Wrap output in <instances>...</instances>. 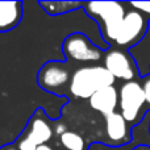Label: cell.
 <instances>
[{"mask_svg": "<svg viewBox=\"0 0 150 150\" xmlns=\"http://www.w3.org/2000/svg\"><path fill=\"white\" fill-rule=\"evenodd\" d=\"M136 150H149V149L146 148V146H138V148L136 149Z\"/></svg>", "mask_w": 150, "mask_h": 150, "instance_id": "cell-18", "label": "cell"}, {"mask_svg": "<svg viewBox=\"0 0 150 150\" xmlns=\"http://www.w3.org/2000/svg\"><path fill=\"white\" fill-rule=\"evenodd\" d=\"M105 69L115 78L130 80L134 76V69L129 57L120 50H112L105 57Z\"/></svg>", "mask_w": 150, "mask_h": 150, "instance_id": "cell-7", "label": "cell"}, {"mask_svg": "<svg viewBox=\"0 0 150 150\" xmlns=\"http://www.w3.org/2000/svg\"><path fill=\"white\" fill-rule=\"evenodd\" d=\"M146 29V21L144 16L138 11H130L125 15L120 28L119 36L116 38V44L125 46V45L134 44L138 38L142 37Z\"/></svg>", "mask_w": 150, "mask_h": 150, "instance_id": "cell-5", "label": "cell"}, {"mask_svg": "<svg viewBox=\"0 0 150 150\" xmlns=\"http://www.w3.org/2000/svg\"><path fill=\"white\" fill-rule=\"evenodd\" d=\"M41 5L49 13H59V12H66L65 8H73V7H76L78 4H74V3H41Z\"/></svg>", "mask_w": 150, "mask_h": 150, "instance_id": "cell-13", "label": "cell"}, {"mask_svg": "<svg viewBox=\"0 0 150 150\" xmlns=\"http://www.w3.org/2000/svg\"><path fill=\"white\" fill-rule=\"evenodd\" d=\"M8 150H16V149H8Z\"/></svg>", "mask_w": 150, "mask_h": 150, "instance_id": "cell-19", "label": "cell"}, {"mask_svg": "<svg viewBox=\"0 0 150 150\" xmlns=\"http://www.w3.org/2000/svg\"><path fill=\"white\" fill-rule=\"evenodd\" d=\"M142 88H144V92H145V99H146V101H148V103L150 104V79H148L145 83H144Z\"/></svg>", "mask_w": 150, "mask_h": 150, "instance_id": "cell-16", "label": "cell"}, {"mask_svg": "<svg viewBox=\"0 0 150 150\" xmlns=\"http://www.w3.org/2000/svg\"><path fill=\"white\" fill-rule=\"evenodd\" d=\"M38 146H36L32 141H29L28 138H23L18 144V150H37Z\"/></svg>", "mask_w": 150, "mask_h": 150, "instance_id": "cell-14", "label": "cell"}, {"mask_svg": "<svg viewBox=\"0 0 150 150\" xmlns=\"http://www.w3.org/2000/svg\"><path fill=\"white\" fill-rule=\"evenodd\" d=\"M115 79L105 66H87L74 73L70 91L75 98L90 99L98 91L113 86Z\"/></svg>", "mask_w": 150, "mask_h": 150, "instance_id": "cell-1", "label": "cell"}, {"mask_svg": "<svg viewBox=\"0 0 150 150\" xmlns=\"http://www.w3.org/2000/svg\"><path fill=\"white\" fill-rule=\"evenodd\" d=\"M145 101V92L140 83L128 82L120 88L119 104L121 108V115L127 121H134L137 119Z\"/></svg>", "mask_w": 150, "mask_h": 150, "instance_id": "cell-3", "label": "cell"}, {"mask_svg": "<svg viewBox=\"0 0 150 150\" xmlns=\"http://www.w3.org/2000/svg\"><path fill=\"white\" fill-rule=\"evenodd\" d=\"M37 150H53L50 146H47V145H42V146H40Z\"/></svg>", "mask_w": 150, "mask_h": 150, "instance_id": "cell-17", "label": "cell"}, {"mask_svg": "<svg viewBox=\"0 0 150 150\" xmlns=\"http://www.w3.org/2000/svg\"><path fill=\"white\" fill-rule=\"evenodd\" d=\"M61 144L66 150H84V140L78 133L74 132H65L61 134Z\"/></svg>", "mask_w": 150, "mask_h": 150, "instance_id": "cell-12", "label": "cell"}, {"mask_svg": "<svg viewBox=\"0 0 150 150\" xmlns=\"http://www.w3.org/2000/svg\"><path fill=\"white\" fill-rule=\"evenodd\" d=\"M105 129L107 134L113 142H121L128 138V127L127 120L121 113L113 112L105 116Z\"/></svg>", "mask_w": 150, "mask_h": 150, "instance_id": "cell-10", "label": "cell"}, {"mask_svg": "<svg viewBox=\"0 0 150 150\" xmlns=\"http://www.w3.org/2000/svg\"><path fill=\"white\" fill-rule=\"evenodd\" d=\"M88 100H90L91 108L107 116V115L113 113L116 109L119 104V93L113 86H109L93 93Z\"/></svg>", "mask_w": 150, "mask_h": 150, "instance_id": "cell-8", "label": "cell"}, {"mask_svg": "<svg viewBox=\"0 0 150 150\" xmlns=\"http://www.w3.org/2000/svg\"><path fill=\"white\" fill-rule=\"evenodd\" d=\"M21 3L0 1V32H7L15 28L21 18Z\"/></svg>", "mask_w": 150, "mask_h": 150, "instance_id": "cell-9", "label": "cell"}, {"mask_svg": "<svg viewBox=\"0 0 150 150\" xmlns=\"http://www.w3.org/2000/svg\"><path fill=\"white\" fill-rule=\"evenodd\" d=\"M53 130L49 127L46 121L42 119L41 116H36L30 122V130L25 136V138H28L29 141L34 144L36 146H42L52 138Z\"/></svg>", "mask_w": 150, "mask_h": 150, "instance_id": "cell-11", "label": "cell"}, {"mask_svg": "<svg viewBox=\"0 0 150 150\" xmlns=\"http://www.w3.org/2000/svg\"><path fill=\"white\" fill-rule=\"evenodd\" d=\"M87 12L92 17L98 18L103 24V33L107 40L116 41L125 17V9L122 4L117 1H92L84 5Z\"/></svg>", "mask_w": 150, "mask_h": 150, "instance_id": "cell-2", "label": "cell"}, {"mask_svg": "<svg viewBox=\"0 0 150 150\" xmlns=\"http://www.w3.org/2000/svg\"><path fill=\"white\" fill-rule=\"evenodd\" d=\"M69 80V71L58 62H49L42 67L38 75V82L46 90L63 87Z\"/></svg>", "mask_w": 150, "mask_h": 150, "instance_id": "cell-6", "label": "cell"}, {"mask_svg": "<svg viewBox=\"0 0 150 150\" xmlns=\"http://www.w3.org/2000/svg\"><path fill=\"white\" fill-rule=\"evenodd\" d=\"M63 52L67 58L76 62H96L101 58V50L80 33H74L65 40Z\"/></svg>", "mask_w": 150, "mask_h": 150, "instance_id": "cell-4", "label": "cell"}, {"mask_svg": "<svg viewBox=\"0 0 150 150\" xmlns=\"http://www.w3.org/2000/svg\"><path fill=\"white\" fill-rule=\"evenodd\" d=\"M130 4L134 8H137V9L150 15V1H133V3H130Z\"/></svg>", "mask_w": 150, "mask_h": 150, "instance_id": "cell-15", "label": "cell"}]
</instances>
